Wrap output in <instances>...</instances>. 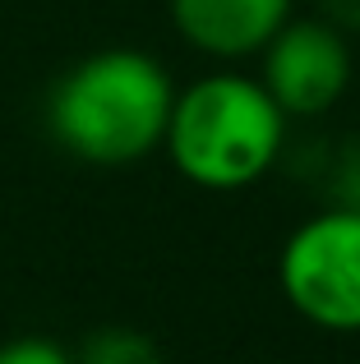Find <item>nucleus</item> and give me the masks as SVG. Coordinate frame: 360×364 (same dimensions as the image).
I'll return each instance as SVG.
<instances>
[{
  "label": "nucleus",
  "instance_id": "2",
  "mask_svg": "<svg viewBox=\"0 0 360 364\" xmlns=\"http://www.w3.org/2000/svg\"><path fill=\"white\" fill-rule=\"evenodd\" d=\"M287 124L291 120L259 79L240 70H213L189 88H176L162 148L189 185L231 194L250 189L282 161Z\"/></svg>",
  "mask_w": 360,
  "mask_h": 364
},
{
  "label": "nucleus",
  "instance_id": "3",
  "mask_svg": "<svg viewBox=\"0 0 360 364\" xmlns=\"http://www.w3.org/2000/svg\"><path fill=\"white\" fill-rule=\"evenodd\" d=\"M277 286L305 323L360 332V208H324L287 235Z\"/></svg>",
  "mask_w": 360,
  "mask_h": 364
},
{
  "label": "nucleus",
  "instance_id": "7",
  "mask_svg": "<svg viewBox=\"0 0 360 364\" xmlns=\"http://www.w3.org/2000/svg\"><path fill=\"white\" fill-rule=\"evenodd\" d=\"M324 180H328V194H333L337 208H360V139L346 143L342 152H333Z\"/></svg>",
  "mask_w": 360,
  "mask_h": 364
},
{
  "label": "nucleus",
  "instance_id": "5",
  "mask_svg": "<svg viewBox=\"0 0 360 364\" xmlns=\"http://www.w3.org/2000/svg\"><path fill=\"white\" fill-rule=\"evenodd\" d=\"M166 5L176 33L213 60L259 55L263 42L296 14V0H166Z\"/></svg>",
  "mask_w": 360,
  "mask_h": 364
},
{
  "label": "nucleus",
  "instance_id": "8",
  "mask_svg": "<svg viewBox=\"0 0 360 364\" xmlns=\"http://www.w3.org/2000/svg\"><path fill=\"white\" fill-rule=\"evenodd\" d=\"M0 364H74V350H65L60 341H51V337L28 332V337L0 341Z\"/></svg>",
  "mask_w": 360,
  "mask_h": 364
},
{
  "label": "nucleus",
  "instance_id": "4",
  "mask_svg": "<svg viewBox=\"0 0 360 364\" xmlns=\"http://www.w3.org/2000/svg\"><path fill=\"white\" fill-rule=\"evenodd\" d=\"M351 37L324 18L291 14L259 51V83L287 120L333 111L351 88Z\"/></svg>",
  "mask_w": 360,
  "mask_h": 364
},
{
  "label": "nucleus",
  "instance_id": "9",
  "mask_svg": "<svg viewBox=\"0 0 360 364\" xmlns=\"http://www.w3.org/2000/svg\"><path fill=\"white\" fill-rule=\"evenodd\" d=\"M314 5L324 23H333L346 37H360V0H314Z\"/></svg>",
  "mask_w": 360,
  "mask_h": 364
},
{
  "label": "nucleus",
  "instance_id": "6",
  "mask_svg": "<svg viewBox=\"0 0 360 364\" xmlns=\"http://www.w3.org/2000/svg\"><path fill=\"white\" fill-rule=\"evenodd\" d=\"M74 364H166V355L144 328L107 323V328L88 332V337L79 341Z\"/></svg>",
  "mask_w": 360,
  "mask_h": 364
},
{
  "label": "nucleus",
  "instance_id": "1",
  "mask_svg": "<svg viewBox=\"0 0 360 364\" xmlns=\"http://www.w3.org/2000/svg\"><path fill=\"white\" fill-rule=\"evenodd\" d=\"M176 83L157 55L139 46H107L55 79L46 97V129L55 148L88 166H129L162 148Z\"/></svg>",
  "mask_w": 360,
  "mask_h": 364
}]
</instances>
